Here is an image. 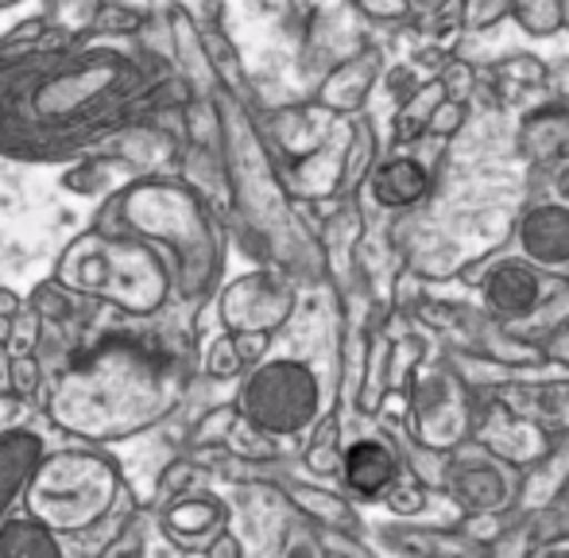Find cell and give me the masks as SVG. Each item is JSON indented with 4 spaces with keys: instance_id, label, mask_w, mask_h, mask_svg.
<instances>
[{
    "instance_id": "6da1fadb",
    "label": "cell",
    "mask_w": 569,
    "mask_h": 558,
    "mask_svg": "<svg viewBox=\"0 0 569 558\" xmlns=\"http://www.w3.org/2000/svg\"><path fill=\"white\" fill-rule=\"evenodd\" d=\"M167 70L117 47L0 43V156L59 163L159 106Z\"/></svg>"
},
{
    "instance_id": "7a4b0ae2",
    "label": "cell",
    "mask_w": 569,
    "mask_h": 558,
    "mask_svg": "<svg viewBox=\"0 0 569 558\" xmlns=\"http://www.w3.org/2000/svg\"><path fill=\"white\" fill-rule=\"evenodd\" d=\"M174 400V365L148 341L113 333L62 369L51 396V419L78 438L113 442L159 422Z\"/></svg>"
},
{
    "instance_id": "3957f363",
    "label": "cell",
    "mask_w": 569,
    "mask_h": 558,
    "mask_svg": "<svg viewBox=\"0 0 569 558\" xmlns=\"http://www.w3.org/2000/svg\"><path fill=\"white\" fill-rule=\"evenodd\" d=\"M101 233H140L159 241L174 260L179 291L187 299L202 295L218 272V245L206 221L198 198L171 179H143L136 187L120 190L106 202L98 221Z\"/></svg>"
},
{
    "instance_id": "277c9868",
    "label": "cell",
    "mask_w": 569,
    "mask_h": 558,
    "mask_svg": "<svg viewBox=\"0 0 569 558\" xmlns=\"http://www.w3.org/2000/svg\"><path fill=\"white\" fill-rule=\"evenodd\" d=\"M59 283L117 302L128 315H151V310L163 307L171 272L148 245L128 241V233L93 229L62 257Z\"/></svg>"
},
{
    "instance_id": "5b68a950",
    "label": "cell",
    "mask_w": 569,
    "mask_h": 558,
    "mask_svg": "<svg viewBox=\"0 0 569 558\" xmlns=\"http://www.w3.org/2000/svg\"><path fill=\"white\" fill-rule=\"evenodd\" d=\"M120 474L109 458L93 450H59L39 458L28 477V512L43 528L78 536L106 520L117 505Z\"/></svg>"
},
{
    "instance_id": "8992f818",
    "label": "cell",
    "mask_w": 569,
    "mask_h": 558,
    "mask_svg": "<svg viewBox=\"0 0 569 558\" xmlns=\"http://www.w3.org/2000/svg\"><path fill=\"white\" fill-rule=\"evenodd\" d=\"M240 411L263 430H295L315 411V385L299 365H268L244 385Z\"/></svg>"
},
{
    "instance_id": "52a82bcc",
    "label": "cell",
    "mask_w": 569,
    "mask_h": 558,
    "mask_svg": "<svg viewBox=\"0 0 569 558\" xmlns=\"http://www.w3.org/2000/svg\"><path fill=\"white\" fill-rule=\"evenodd\" d=\"M43 458V438L36 430H8L0 438V524H4V512L20 489L28 485L31 469Z\"/></svg>"
},
{
    "instance_id": "ba28073f",
    "label": "cell",
    "mask_w": 569,
    "mask_h": 558,
    "mask_svg": "<svg viewBox=\"0 0 569 558\" xmlns=\"http://www.w3.org/2000/svg\"><path fill=\"white\" fill-rule=\"evenodd\" d=\"M0 555L8 558H59L62 547L54 539L51 528L43 524H31V520H12V524H0Z\"/></svg>"
},
{
    "instance_id": "9c48e42d",
    "label": "cell",
    "mask_w": 569,
    "mask_h": 558,
    "mask_svg": "<svg viewBox=\"0 0 569 558\" xmlns=\"http://www.w3.org/2000/svg\"><path fill=\"white\" fill-rule=\"evenodd\" d=\"M221 520H226V512H221L213 500H187V505H174L171 512H167V531H171V536H182V531L198 536V531L218 528Z\"/></svg>"
},
{
    "instance_id": "30bf717a",
    "label": "cell",
    "mask_w": 569,
    "mask_h": 558,
    "mask_svg": "<svg viewBox=\"0 0 569 558\" xmlns=\"http://www.w3.org/2000/svg\"><path fill=\"white\" fill-rule=\"evenodd\" d=\"M90 28H93V31H101V36H128V31H140V28H143V16L136 12V8L109 0V4H98V8H93Z\"/></svg>"
},
{
    "instance_id": "8fae6325",
    "label": "cell",
    "mask_w": 569,
    "mask_h": 558,
    "mask_svg": "<svg viewBox=\"0 0 569 558\" xmlns=\"http://www.w3.org/2000/svg\"><path fill=\"white\" fill-rule=\"evenodd\" d=\"M8 392H16L20 400H31V396L39 392V365L31 353H23L12 361V372H8Z\"/></svg>"
},
{
    "instance_id": "7c38bea8",
    "label": "cell",
    "mask_w": 569,
    "mask_h": 558,
    "mask_svg": "<svg viewBox=\"0 0 569 558\" xmlns=\"http://www.w3.org/2000/svg\"><path fill=\"white\" fill-rule=\"evenodd\" d=\"M36 333H39V315H36V307L31 310H16L12 315V330H8V341H12V353L16 357H23V353H31V346H36Z\"/></svg>"
},
{
    "instance_id": "4fadbf2b",
    "label": "cell",
    "mask_w": 569,
    "mask_h": 558,
    "mask_svg": "<svg viewBox=\"0 0 569 558\" xmlns=\"http://www.w3.org/2000/svg\"><path fill=\"white\" fill-rule=\"evenodd\" d=\"M237 365H240V357H237V349H232V338H221L218 346L210 349V372L213 377H232Z\"/></svg>"
},
{
    "instance_id": "5bb4252c",
    "label": "cell",
    "mask_w": 569,
    "mask_h": 558,
    "mask_svg": "<svg viewBox=\"0 0 569 558\" xmlns=\"http://www.w3.org/2000/svg\"><path fill=\"white\" fill-rule=\"evenodd\" d=\"M229 419H232V411L229 408H218V411H210L202 422H198V430H194V442H210V438H218L221 430L229 427Z\"/></svg>"
},
{
    "instance_id": "9a60e30c",
    "label": "cell",
    "mask_w": 569,
    "mask_h": 558,
    "mask_svg": "<svg viewBox=\"0 0 569 558\" xmlns=\"http://www.w3.org/2000/svg\"><path fill=\"white\" fill-rule=\"evenodd\" d=\"M190 477H194V469H190L187 461H179V466H171L163 477H159V492H163V497H174L179 489H187Z\"/></svg>"
},
{
    "instance_id": "2e32d148",
    "label": "cell",
    "mask_w": 569,
    "mask_h": 558,
    "mask_svg": "<svg viewBox=\"0 0 569 558\" xmlns=\"http://www.w3.org/2000/svg\"><path fill=\"white\" fill-rule=\"evenodd\" d=\"M232 349H237L240 361H256L263 353V333H244V338L232 341Z\"/></svg>"
},
{
    "instance_id": "e0dca14e",
    "label": "cell",
    "mask_w": 569,
    "mask_h": 558,
    "mask_svg": "<svg viewBox=\"0 0 569 558\" xmlns=\"http://www.w3.org/2000/svg\"><path fill=\"white\" fill-rule=\"evenodd\" d=\"M20 411H23V400L16 392H8V396H0V435H4V427H12L16 419H20Z\"/></svg>"
},
{
    "instance_id": "ac0fdd59",
    "label": "cell",
    "mask_w": 569,
    "mask_h": 558,
    "mask_svg": "<svg viewBox=\"0 0 569 558\" xmlns=\"http://www.w3.org/2000/svg\"><path fill=\"white\" fill-rule=\"evenodd\" d=\"M16 310H20V295H16V291H8V287H0V315H8V318H12Z\"/></svg>"
},
{
    "instance_id": "d6986e66",
    "label": "cell",
    "mask_w": 569,
    "mask_h": 558,
    "mask_svg": "<svg viewBox=\"0 0 569 558\" xmlns=\"http://www.w3.org/2000/svg\"><path fill=\"white\" fill-rule=\"evenodd\" d=\"M8 372H12V353H8V341H0V388H8Z\"/></svg>"
},
{
    "instance_id": "ffe728a7",
    "label": "cell",
    "mask_w": 569,
    "mask_h": 558,
    "mask_svg": "<svg viewBox=\"0 0 569 558\" xmlns=\"http://www.w3.org/2000/svg\"><path fill=\"white\" fill-rule=\"evenodd\" d=\"M62 4H67V0H62ZM70 8H74V12H90V16H93V8H98V0H70Z\"/></svg>"
},
{
    "instance_id": "44dd1931",
    "label": "cell",
    "mask_w": 569,
    "mask_h": 558,
    "mask_svg": "<svg viewBox=\"0 0 569 558\" xmlns=\"http://www.w3.org/2000/svg\"><path fill=\"white\" fill-rule=\"evenodd\" d=\"M237 551V544L232 539H221V544H213V555H232Z\"/></svg>"
},
{
    "instance_id": "7402d4cb",
    "label": "cell",
    "mask_w": 569,
    "mask_h": 558,
    "mask_svg": "<svg viewBox=\"0 0 569 558\" xmlns=\"http://www.w3.org/2000/svg\"><path fill=\"white\" fill-rule=\"evenodd\" d=\"M8 330H12V318L0 315V341H8Z\"/></svg>"
},
{
    "instance_id": "603a6c76",
    "label": "cell",
    "mask_w": 569,
    "mask_h": 558,
    "mask_svg": "<svg viewBox=\"0 0 569 558\" xmlns=\"http://www.w3.org/2000/svg\"><path fill=\"white\" fill-rule=\"evenodd\" d=\"M8 4H16V0H0V8H8Z\"/></svg>"
}]
</instances>
